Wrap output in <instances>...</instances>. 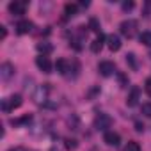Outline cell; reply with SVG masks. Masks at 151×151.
Listing matches in <instances>:
<instances>
[{
    "mask_svg": "<svg viewBox=\"0 0 151 151\" xmlns=\"http://www.w3.org/2000/svg\"><path fill=\"white\" fill-rule=\"evenodd\" d=\"M13 73H14V66L11 62H4L0 66V78L2 80H9L13 77Z\"/></svg>",
    "mask_w": 151,
    "mask_h": 151,
    "instance_id": "8",
    "label": "cell"
},
{
    "mask_svg": "<svg viewBox=\"0 0 151 151\" xmlns=\"http://www.w3.org/2000/svg\"><path fill=\"white\" fill-rule=\"evenodd\" d=\"M89 29H91L93 32L101 34V32H100V23H98V20H96V18H91V20H89Z\"/></svg>",
    "mask_w": 151,
    "mask_h": 151,
    "instance_id": "20",
    "label": "cell"
},
{
    "mask_svg": "<svg viewBox=\"0 0 151 151\" xmlns=\"http://www.w3.org/2000/svg\"><path fill=\"white\" fill-rule=\"evenodd\" d=\"M135 130L140 133V132H144V124H140V123H135Z\"/></svg>",
    "mask_w": 151,
    "mask_h": 151,
    "instance_id": "28",
    "label": "cell"
},
{
    "mask_svg": "<svg viewBox=\"0 0 151 151\" xmlns=\"http://www.w3.org/2000/svg\"><path fill=\"white\" fill-rule=\"evenodd\" d=\"M6 36H7V29H6L4 25H0V37L6 39Z\"/></svg>",
    "mask_w": 151,
    "mask_h": 151,
    "instance_id": "27",
    "label": "cell"
},
{
    "mask_svg": "<svg viewBox=\"0 0 151 151\" xmlns=\"http://www.w3.org/2000/svg\"><path fill=\"white\" fill-rule=\"evenodd\" d=\"M117 78H119V82H121V87H126V86H128V78L124 77L123 73H119V75H117Z\"/></svg>",
    "mask_w": 151,
    "mask_h": 151,
    "instance_id": "23",
    "label": "cell"
},
{
    "mask_svg": "<svg viewBox=\"0 0 151 151\" xmlns=\"http://www.w3.org/2000/svg\"><path fill=\"white\" fill-rule=\"evenodd\" d=\"M126 60L132 64V68H137V64H135V55H133V53H128V55H126Z\"/></svg>",
    "mask_w": 151,
    "mask_h": 151,
    "instance_id": "24",
    "label": "cell"
},
{
    "mask_svg": "<svg viewBox=\"0 0 151 151\" xmlns=\"http://www.w3.org/2000/svg\"><path fill=\"white\" fill-rule=\"evenodd\" d=\"M69 64H68V60L66 59H57V62H55V69L60 73V75H68V68Z\"/></svg>",
    "mask_w": 151,
    "mask_h": 151,
    "instance_id": "14",
    "label": "cell"
},
{
    "mask_svg": "<svg viewBox=\"0 0 151 151\" xmlns=\"http://www.w3.org/2000/svg\"><path fill=\"white\" fill-rule=\"evenodd\" d=\"M52 151H55V147H52ZM57 151H59V149H57Z\"/></svg>",
    "mask_w": 151,
    "mask_h": 151,
    "instance_id": "30",
    "label": "cell"
},
{
    "mask_svg": "<svg viewBox=\"0 0 151 151\" xmlns=\"http://www.w3.org/2000/svg\"><path fill=\"white\" fill-rule=\"evenodd\" d=\"M107 43H109V48H110L112 52H117V50L121 48V37H119L117 34H110V36L107 37Z\"/></svg>",
    "mask_w": 151,
    "mask_h": 151,
    "instance_id": "12",
    "label": "cell"
},
{
    "mask_svg": "<svg viewBox=\"0 0 151 151\" xmlns=\"http://www.w3.org/2000/svg\"><path fill=\"white\" fill-rule=\"evenodd\" d=\"M140 112H142L146 117H151V103H149V101H147V103H142Z\"/></svg>",
    "mask_w": 151,
    "mask_h": 151,
    "instance_id": "22",
    "label": "cell"
},
{
    "mask_svg": "<svg viewBox=\"0 0 151 151\" xmlns=\"http://www.w3.org/2000/svg\"><path fill=\"white\" fill-rule=\"evenodd\" d=\"M139 96H140V89L139 87H132V91H130V94L126 98V105L128 107H135L139 103Z\"/></svg>",
    "mask_w": 151,
    "mask_h": 151,
    "instance_id": "11",
    "label": "cell"
},
{
    "mask_svg": "<svg viewBox=\"0 0 151 151\" xmlns=\"http://www.w3.org/2000/svg\"><path fill=\"white\" fill-rule=\"evenodd\" d=\"M36 66L43 71V73H52V62L46 55H39L36 57Z\"/></svg>",
    "mask_w": 151,
    "mask_h": 151,
    "instance_id": "7",
    "label": "cell"
},
{
    "mask_svg": "<svg viewBox=\"0 0 151 151\" xmlns=\"http://www.w3.org/2000/svg\"><path fill=\"white\" fill-rule=\"evenodd\" d=\"M110 124H112V117H110L109 114L100 112V114L94 117V128H96V130H107V128H110Z\"/></svg>",
    "mask_w": 151,
    "mask_h": 151,
    "instance_id": "2",
    "label": "cell"
},
{
    "mask_svg": "<svg viewBox=\"0 0 151 151\" xmlns=\"http://www.w3.org/2000/svg\"><path fill=\"white\" fill-rule=\"evenodd\" d=\"M36 48H37V52H41L43 55H46V53H50V52L53 50V46H52L50 43H37Z\"/></svg>",
    "mask_w": 151,
    "mask_h": 151,
    "instance_id": "15",
    "label": "cell"
},
{
    "mask_svg": "<svg viewBox=\"0 0 151 151\" xmlns=\"http://www.w3.org/2000/svg\"><path fill=\"white\" fill-rule=\"evenodd\" d=\"M98 71L103 75V77H110V75L116 73V64L112 60H101L98 64Z\"/></svg>",
    "mask_w": 151,
    "mask_h": 151,
    "instance_id": "5",
    "label": "cell"
},
{
    "mask_svg": "<svg viewBox=\"0 0 151 151\" xmlns=\"http://www.w3.org/2000/svg\"><path fill=\"white\" fill-rule=\"evenodd\" d=\"M124 151H140V146H139V142H135V140H130V142L126 144Z\"/></svg>",
    "mask_w": 151,
    "mask_h": 151,
    "instance_id": "21",
    "label": "cell"
},
{
    "mask_svg": "<svg viewBox=\"0 0 151 151\" xmlns=\"http://www.w3.org/2000/svg\"><path fill=\"white\" fill-rule=\"evenodd\" d=\"M27 7H29L27 2H23V0H14V2L9 4V13L14 14V16H22V14H25Z\"/></svg>",
    "mask_w": 151,
    "mask_h": 151,
    "instance_id": "4",
    "label": "cell"
},
{
    "mask_svg": "<svg viewBox=\"0 0 151 151\" xmlns=\"http://www.w3.org/2000/svg\"><path fill=\"white\" fill-rule=\"evenodd\" d=\"M139 39H140V43H142V45H146V46H151V32H149V30L142 32V34L139 36Z\"/></svg>",
    "mask_w": 151,
    "mask_h": 151,
    "instance_id": "16",
    "label": "cell"
},
{
    "mask_svg": "<svg viewBox=\"0 0 151 151\" xmlns=\"http://www.w3.org/2000/svg\"><path fill=\"white\" fill-rule=\"evenodd\" d=\"M103 43H105V36L103 34H98V37L91 43V52L93 53H100L101 48H103Z\"/></svg>",
    "mask_w": 151,
    "mask_h": 151,
    "instance_id": "13",
    "label": "cell"
},
{
    "mask_svg": "<svg viewBox=\"0 0 151 151\" xmlns=\"http://www.w3.org/2000/svg\"><path fill=\"white\" fill-rule=\"evenodd\" d=\"M103 142L109 144V146H119V142H121V135H119L117 132H114V130H107L105 135H103Z\"/></svg>",
    "mask_w": 151,
    "mask_h": 151,
    "instance_id": "6",
    "label": "cell"
},
{
    "mask_svg": "<svg viewBox=\"0 0 151 151\" xmlns=\"http://www.w3.org/2000/svg\"><path fill=\"white\" fill-rule=\"evenodd\" d=\"M30 119H32V116H30V114H27V116H23L22 119H11V124H13V126L25 124V123H30Z\"/></svg>",
    "mask_w": 151,
    "mask_h": 151,
    "instance_id": "17",
    "label": "cell"
},
{
    "mask_svg": "<svg viewBox=\"0 0 151 151\" xmlns=\"http://www.w3.org/2000/svg\"><path fill=\"white\" fill-rule=\"evenodd\" d=\"M133 2H123V11H132L133 9Z\"/></svg>",
    "mask_w": 151,
    "mask_h": 151,
    "instance_id": "25",
    "label": "cell"
},
{
    "mask_svg": "<svg viewBox=\"0 0 151 151\" xmlns=\"http://www.w3.org/2000/svg\"><path fill=\"white\" fill-rule=\"evenodd\" d=\"M64 146H66V149H77L78 147V142H77V139H66L64 140Z\"/></svg>",
    "mask_w": 151,
    "mask_h": 151,
    "instance_id": "18",
    "label": "cell"
},
{
    "mask_svg": "<svg viewBox=\"0 0 151 151\" xmlns=\"http://www.w3.org/2000/svg\"><path fill=\"white\" fill-rule=\"evenodd\" d=\"M22 103H23L22 96H20V94H13V96L2 100V110H4V112H11V110L22 107Z\"/></svg>",
    "mask_w": 151,
    "mask_h": 151,
    "instance_id": "1",
    "label": "cell"
},
{
    "mask_svg": "<svg viewBox=\"0 0 151 151\" xmlns=\"http://www.w3.org/2000/svg\"><path fill=\"white\" fill-rule=\"evenodd\" d=\"M32 29H34V23H32V22H29V20H22V22H18V23H16V32H18L20 36L32 32Z\"/></svg>",
    "mask_w": 151,
    "mask_h": 151,
    "instance_id": "9",
    "label": "cell"
},
{
    "mask_svg": "<svg viewBox=\"0 0 151 151\" xmlns=\"http://www.w3.org/2000/svg\"><path fill=\"white\" fill-rule=\"evenodd\" d=\"M46 94H48V84H43V86L34 93V101H36V103H45V101H46Z\"/></svg>",
    "mask_w": 151,
    "mask_h": 151,
    "instance_id": "10",
    "label": "cell"
},
{
    "mask_svg": "<svg viewBox=\"0 0 151 151\" xmlns=\"http://www.w3.org/2000/svg\"><path fill=\"white\" fill-rule=\"evenodd\" d=\"M9 151H23L22 147H13V149H9Z\"/></svg>",
    "mask_w": 151,
    "mask_h": 151,
    "instance_id": "29",
    "label": "cell"
},
{
    "mask_svg": "<svg viewBox=\"0 0 151 151\" xmlns=\"http://www.w3.org/2000/svg\"><path fill=\"white\" fill-rule=\"evenodd\" d=\"M77 6H75V4H66L64 6V13H66V16H73L75 13H77Z\"/></svg>",
    "mask_w": 151,
    "mask_h": 151,
    "instance_id": "19",
    "label": "cell"
},
{
    "mask_svg": "<svg viewBox=\"0 0 151 151\" xmlns=\"http://www.w3.org/2000/svg\"><path fill=\"white\" fill-rule=\"evenodd\" d=\"M135 29H137V22H133V20H124L119 25L121 34L126 36V37H133L135 36Z\"/></svg>",
    "mask_w": 151,
    "mask_h": 151,
    "instance_id": "3",
    "label": "cell"
},
{
    "mask_svg": "<svg viewBox=\"0 0 151 151\" xmlns=\"http://www.w3.org/2000/svg\"><path fill=\"white\" fill-rule=\"evenodd\" d=\"M144 89H146L147 96L151 98V78H147V80H146V86H144Z\"/></svg>",
    "mask_w": 151,
    "mask_h": 151,
    "instance_id": "26",
    "label": "cell"
}]
</instances>
